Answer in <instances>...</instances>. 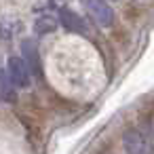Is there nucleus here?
Returning a JSON list of instances; mask_svg holds the SVG:
<instances>
[{"instance_id":"obj_1","label":"nucleus","mask_w":154,"mask_h":154,"mask_svg":"<svg viewBox=\"0 0 154 154\" xmlns=\"http://www.w3.org/2000/svg\"><path fill=\"white\" fill-rule=\"evenodd\" d=\"M87 15L99 28H112L114 23V9L108 5V0H82Z\"/></svg>"},{"instance_id":"obj_2","label":"nucleus","mask_w":154,"mask_h":154,"mask_svg":"<svg viewBox=\"0 0 154 154\" xmlns=\"http://www.w3.org/2000/svg\"><path fill=\"white\" fill-rule=\"evenodd\" d=\"M7 72H9V76H11V80L15 82V87L17 89H28L30 87V66L26 63V59H21V57H9V61H7Z\"/></svg>"},{"instance_id":"obj_3","label":"nucleus","mask_w":154,"mask_h":154,"mask_svg":"<svg viewBox=\"0 0 154 154\" xmlns=\"http://www.w3.org/2000/svg\"><path fill=\"white\" fill-rule=\"evenodd\" d=\"M122 148L127 154H146V141L137 129H127L122 133Z\"/></svg>"},{"instance_id":"obj_4","label":"nucleus","mask_w":154,"mask_h":154,"mask_svg":"<svg viewBox=\"0 0 154 154\" xmlns=\"http://www.w3.org/2000/svg\"><path fill=\"white\" fill-rule=\"evenodd\" d=\"M59 21H61V26L66 28V32H74V34H85V32H87V26H85L82 17L76 15V13L70 11V9H61Z\"/></svg>"},{"instance_id":"obj_5","label":"nucleus","mask_w":154,"mask_h":154,"mask_svg":"<svg viewBox=\"0 0 154 154\" xmlns=\"http://www.w3.org/2000/svg\"><path fill=\"white\" fill-rule=\"evenodd\" d=\"M21 51H23V59H26V63H28L32 70L40 72V59H38V49H36V42H34L32 38L21 40Z\"/></svg>"},{"instance_id":"obj_6","label":"nucleus","mask_w":154,"mask_h":154,"mask_svg":"<svg viewBox=\"0 0 154 154\" xmlns=\"http://www.w3.org/2000/svg\"><path fill=\"white\" fill-rule=\"evenodd\" d=\"M0 91H2V99H5L7 103H11V101L17 99V87H15V82L11 80L7 68L2 70V85H0Z\"/></svg>"},{"instance_id":"obj_7","label":"nucleus","mask_w":154,"mask_h":154,"mask_svg":"<svg viewBox=\"0 0 154 154\" xmlns=\"http://www.w3.org/2000/svg\"><path fill=\"white\" fill-rule=\"evenodd\" d=\"M34 30L38 34H51V32L57 30V19L51 17V15H40L36 19V23H34Z\"/></svg>"}]
</instances>
